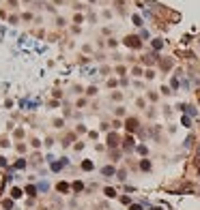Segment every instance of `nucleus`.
Here are the masks:
<instances>
[{
    "mask_svg": "<svg viewBox=\"0 0 200 210\" xmlns=\"http://www.w3.org/2000/svg\"><path fill=\"white\" fill-rule=\"evenodd\" d=\"M125 129L129 131V133H136V131L140 129V122H138V118H127V120H125Z\"/></svg>",
    "mask_w": 200,
    "mask_h": 210,
    "instance_id": "f257e3e1",
    "label": "nucleus"
},
{
    "mask_svg": "<svg viewBox=\"0 0 200 210\" xmlns=\"http://www.w3.org/2000/svg\"><path fill=\"white\" fill-rule=\"evenodd\" d=\"M118 144H121V137L116 135V133H110V135H108V146H110V148H116Z\"/></svg>",
    "mask_w": 200,
    "mask_h": 210,
    "instance_id": "f03ea898",
    "label": "nucleus"
},
{
    "mask_svg": "<svg viewBox=\"0 0 200 210\" xmlns=\"http://www.w3.org/2000/svg\"><path fill=\"white\" fill-rule=\"evenodd\" d=\"M125 43H127L129 47H140V45H142V43L138 41V37H127V39H125Z\"/></svg>",
    "mask_w": 200,
    "mask_h": 210,
    "instance_id": "7ed1b4c3",
    "label": "nucleus"
},
{
    "mask_svg": "<svg viewBox=\"0 0 200 210\" xmlns=\"http://www.w3.org/2000/svg\"><path fill=\"white\" fill-rule=\"evenodd\" d=\"M133 144H136V140H133V137L129 135V137H125V144H123V148H125L127 152H129V150H133Z\"/></svg>",
    "mask_w": 200,
    "mask_h": 210,
    "instance_id": "20e7f679",
    "label": "nucleus"
},
{
    "mask_svg": "<svg viewBox=\"0 0 200 210\" xmlns=\"http://www.w3.org/2000/svg\"><path fill=\"white\" fill-rule=\"evenodd\" d=\"M140 169H142V172H151V161H148V159H142Z\"/></svg>",
    "mask_w": 200,
    "mask_h": 210,
    "instance_id": "39448f33",
    "label": "nucleus"
},
{
    "mask_svg": "<svg viewBox=\"0 0 200 210\" xmlns=\"http://www.w3.org/2000/svg\"><path fill=\"white\" fill-rule=\"evenodd\" d=\"M101 174H103V176H114V167H112V165H108V167L101 169Z\"/></svg>",
    "mask_w": 200,
    "mask_h": 210,
    "instance_id": "423d86ee",
    "label": "nucleus"
},
{
    "mask_svg": "<svg viewBox=\"0 0 200 210\" xmlns=\"http://www.w3.org/2000/svg\"><path fill=\"white\" fill-rule=\"evenodd\" d=\"M103 193H105L108 197H116V191L112 189V187H105V189H103Z\"/></svg>",
    "mask_w": 200,
    "mask_h": 210,
    "instance_id": "0eeeda50",
    "label": "nucleus"
},
{
    "mask_svg": "<svg viewBox=\"0 0 200 210\" xmlns=\"http://www.w3.org/2000/svg\"><path fill=\"white\" fill-rule=\"evenodd\" d=\"M82 169H86V172H91V169H93V163H91V161H84V163H82Z\"/></svg>",
    "mask_w": 200,
    "mask_h": 210,
    "instance_id": "6e6552de",
    "label": "nucleus"
},
{
    "mask_svg": "<svg viewBox=\"0 0 200 210\" xmlns=\"http://www.w3.org/2000/svg\"><path fill=\"white\" fill-rule=\"evenodd\" d=\"M58 191H69V187H67L65 182H60V184H58Z\"/></svg>",
    "mask_w": 200,
    "mask_h": 210,
    "instance_id": "1a4fd4ad",
    "label": "nucleus"
},
{
    "mask_svg": "<svg viewBox=\"0 0 200 210\" xmlns=\"http://www.w3.org/2000/svg\"><path fill=\"white\" fill-rule=\"evenodd\" d=\"M138 152H140V154H146L148 150H146V146H138Z\"/></svg>",
    "mask_w": 200,
    "mask_h": 210,
    "instance_id": "9d476101",
    "label": "nucleus"
},
{
    "mask_svg": "<svg viewBox=\"0 0 200 210\" xmlns=\"http://www.w3.org/2000/svg\"><path fill=\"white\" fill-rule=\"evenodd\" d=\"M11 193H13V197H20V195H22V191H20V189H13Z\"/></svg>",
    "mask_w": 200,
    "mask_h": 210,
    "instance_id": "9b49d317",
    "label": "nucleus"
},
{
    "mask_svg": "<svg viewBox=\"0 0 200 210\" xmlns=\"http://www.w3.org/2000/svg\"><path fill=\"white\" fill-rule=\"evenodd\" d=\"M131 210H142L140 206H131Z\"/></svg>",
    "mask_w": 200,
    "mask_h": 210,
    "instance_id": "f8f14e48",
    "label": "nucleus"
}]
</instances>
